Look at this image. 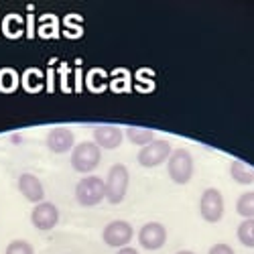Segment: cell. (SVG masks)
<instances>
[{
	"label": "cell",
	"instance_id": "1",
	"mask_svg": "<svg viewBox=\"0 0 254 254\" xmlns=\"http://www.w3.org/2000/svg\"><path fill=\"white\" fill-rule=\"evenodd\" d=\"M75 199L83 207H92V205L102 203V199H106V181L100 179L98 175L83 177L75 185Z\"/></svg>",
	"mask_w": 254,
	"mask_h": 254
},
{
	"label": "cell",
	"instance_id": "2",
	"mask_svg": "<svg viewBox=\"0 0 254 254\" xmlns=\"http://www.w3.org/2000/svg\"><path fill=\"white\" fill-rule=\"evenodd\" d=\"M130 173L122 163H116L110 167L108 177H106V199L112 205L120 203L126 197V189H128Z\"/></svg>",
	"mask_w": 254,
	"mask_h": 254
},
{
	"label": "cell",
	"instance_id": "3",
	"mask_svg": "<svg viewBox=\"0 0 254 254\" xmlns=\"http://www.w3.org/2000/svg\"><path fill=\"white\" fill-rule=\"evenodd\" d=\"M102 161V151L94 140L79 142L71 151V167L77 173H90L100 165Z\"/></svg>",
	"mask_w": 254,
	"mask_h": 254
},
{
	"label": "cell",
	"instance_id": "4",
	"mask_svg": "<svg viewBox=\"0 0 254 254\" xmlns=\"http://www.w3.org/2000/svg\"><path fill=\"white\" fill-rule=\"evenodd\" d=\"M167 171L177 185H185L193 177V157L187 149H175L167 161Z\"/></svg>",
	"mask_w": 254,
	"mask_h": 254
},
{
	"label": "cell",
	"instance_id": "5",
	"mask_svg": "<svg viewBox=\"0 0 254 254\" xmlns=\"http://www.w3.org/2000/svg\"><path fill=\"white\" fill-rule=\"evenodd\" d=\"M173 149H171V142L169 140H161V138H155L151 144H146L140 149L138 153V163L142 167H159L161 163L169 161V157H171Z\"/></svg>",
	"mask_w": 254,
	"mask_h": 254
},
{
	"label": "cell",
	"instance_id": "6",
	"mask_svg": "<svg viewBox=\"0 0 254 254\" xmlns=\"http://www.w3.org/2000/svg\"><path fill=\"white\" fill-rule=\"evenodd\" d=\"M199 214L205 222L209 224H216L222 220L224 216V197L218 189L209 187L201 193V199H199Z\"/></svg>",
	"mask_w": 254,
	"mask_h": 254
},
{
	"label": "cell",
	"instance_id": "7",
	"mask_svg": "<svg viewBox=\"0 0 254 254\" xmlns=\"http://www.w3.org/2000/svg\"><path fill=\"white\" fill-rule=\"evenodd\" d=\"M134 236V230L128 222H124V220H114L110 222L108 226L104 228L102 232V238L104 242L112 246V248H124L126 244H128Z\"/></svg>",
	"mask_w": 254,
	"mask_h": 254
},
{
	"label": "cell",
	"instance_id": "8",
	"mask_svg": "<svg viewBox=\"0 0 254 254\" xmlns=\"http://www.w3.org/2000/svg\"><path fill=\"white\" fill-rule=\"evenodd\" d=\"M31 222L37 230H43V232L53 230L59 222V209L51 201H41L31 211Z\"/></svg>",
	"mask_w": 254,
	"mask_h": 254
},
{
	"label": "cell",
	"instance_id": "9",
	"mask_svg": "<svg viewBox=\"0 0 254 254\" xmlns=\"http://www.w3.org/2000/svg\"><path fill=\"white\" fill-rule=\"evenodd\" d=\"M138 242L144 250H159L167 242V230L159 222H149L144 224L138 232Z\"/></svg>",
	"mask_w": 254,
	"mask_h": 254
},
{
	"label": "cell",
	"instance_id": "10",
	"mask_svg": "<svg viewBox=\"0 0 254 254\" xmlns=\"http://www.w3.org/2000/svg\"><path fill=\"white\" fill-rule=\"evenodd\" d=\"M124 140V132L118 126L112 124H102L94 128V142L100 149H118Z\"/></svg>",
	"mask_w": 254,
	"mask_h": 254
},
{
	"label": "cell",
	"instance_id": "11",
	"mask_svg": "<svg viewBox=\"0 0 254 254\" xmlns=\"http://www.w3.org/2000/svg\"><path fill=\"white\" fill-rule=\"evenodd\" d=\"M18 191L25 195V199H29L31 203H41L45 197V189H43V183L41 179L33 173H23L18 177Z\"/></svg>",
	"mask_w": 254,
	"mask_h": 254
},
{
	"label": "cell",
	"instance_id": "12",
	"mask_svg": "<svg viewBox=\"0 0 254 254\" xmlns=\"http://www.w3.org/2000/svg\"><path fill=\"white\" fill-rule=\"evenodd\" d=\"M73 132L65 126H57L47 134V149L53 153H67L71 146H73Z\"/></svg>",
	"mask_w": 254,
	"mask_h": 254
},
{
	"label": "cell",
	"instance_id": "13",
	"mask_svg": "<svg viewBox=\"0 0 254 254\" xmlns=\"http://www.w3.org/2000/svg\"><path fill=\"white\" fill-rule=\"evenodd\" d=\"M230 175H232V179L238 181V183H242V185L254 183V169L248 167V165L242 163V161H234V163L230 165Z\"/></svg>",
	"mask_w": 254,
	"mask_h": 254
},
{
	"label": "cell",
	"instance_id": "14",
	"mask_svg": "<svg viewBox=\"0 0 254 254\" xmlns=\"http://www.w3.org/2000/svg\"><path fill=\"white\" fill-rule=\"evenodd\" d=\"M126 136L132 144H138V146H146L155 140V132L151 128H138V126H128L126 128Z\"/></svg>",
	"mask_w": 254,
	"mask_h": 254
},
{
	"label": "cell",
	"instance_id": "15",
	"mask_svg": "<svg viewBox=\"0 0 254 254\" xmlns=\"http://www.w3.org/2000/svg\"><path fill=\"white\" fill-rule=\"evenodd\" d=\"M236 211L246 220H254V191H246L238 197Z\"/></svg>",
	"mask_w": 254,
	"mask_h": 254
},
{
	"label": "cell",
	"instance_id": "16",
	"mask_svg": "<svg viewBox=\"0 0 254 254\" xmlns=\"http://www.w3.org/2000/svg\"><path fill=\"white\" fill-rule=\"evenodd\" d=\"M238 240L248 246V248H254V220H244L240 226H238Z\"/></svg>",
	"mask_w": 254,
	"mask_h": 254
},
{
	"label": "cell",
	"instance_id": "17",
	"mask_svg": "<svg viewBox=\"0 0 254 254\" xmlns=\"http://www.w3.org/2000/svg\"><path fill=\"white\" fill-rule=\"evenodd\" d=\"M4 254H35V250H33V246L27 240H12L6 246Z\"/></svg>",
	"mask_w": 254,
	"mask_h": 254
},
{
	"label": "cell",
	"instance_id": "18",
	"mask_svg": "<svg viewBox=\"0 0 254 254\" xmlns=\"http://www.w3.org/2000/svg\"><path fill=\"white\" fill-rule=\"evenodd\" d=\"M207 254H234V250H232L228 244H214Z\"/></svg>",
	"mask_w": 254,
	"mask_h": 254
},
{
	"label": "cell",
	"instance_id": "19",
	"mask_svg": "<svg viewBox=\"0 0 254 254\" xmlns=\"http://www.w3.org/2000/svg\"><path fill=\"white\" fill-rule=\"evenodd\" d=\"M116 254H140V252L134 250V248H130V246H124V248H120Z\"/></svg>",
	"mask_w": 254,
	"mask_h": 254
},
{
	"label": "cell",
	"instance_id": "20",
	"mask_svg": "<svg viewBox=\"0 0 254 254\" xmlns=\"http://www.w3.org/2000/svg\"><path fill=\"white\" fill-rule=\"evenodd\" d=\"M177 254H195V252H189V250H181V252H177Z\"/></svg>",
	"mask_w": 254,
	"mask_h": 254
}]
</instances>
